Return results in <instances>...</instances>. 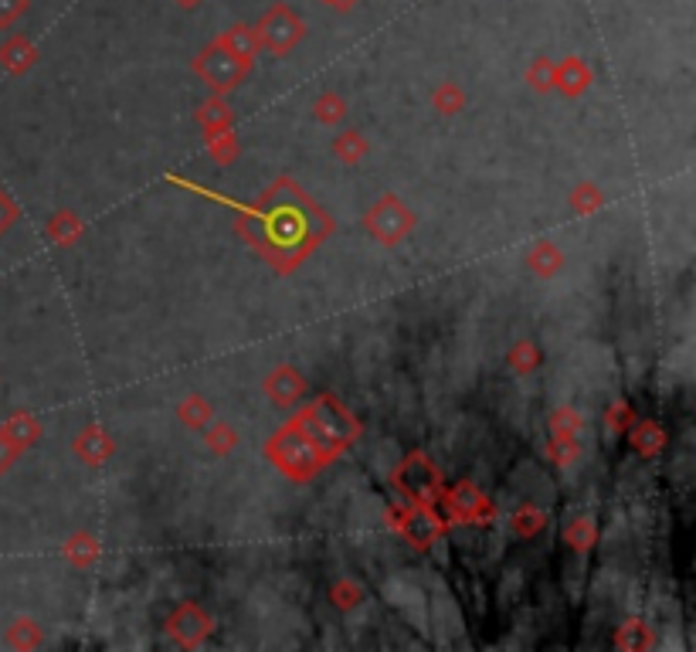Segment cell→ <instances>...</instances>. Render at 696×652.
I'll return each mask as SVG.
<instances>
[{
    "label": "cell",
    "mask_w": 696,
    "mask_h": 652,
    "mask_svg": "<svg viewBox=\"0 0 696 652\" xmlns=\"http://www.w3.org/2000/svg\"><path fill=\"white\" fill-rule=\"evenodd\" d=\"M24 7H28V0H0V28H4V24H11L14 17L24 11Z\"/></svg>",
    "instance_id": "6da1fadb"
}]
</instances>
